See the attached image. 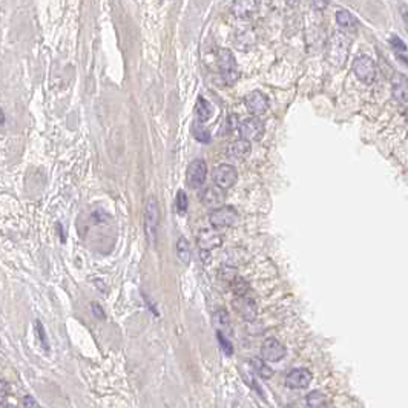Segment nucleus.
<instances>
[{
  "label": "nucleus",
  "instance_id": "obj_9",
  "mask_svg": "<svg viewBox=\"0 0 408 408\" xmlns=\"http://www.w3.org/2000/svg\"><path fill=\"white\" fill-rule=\"evenodd\" d=\"M286 355V349L278 339L275 338H269L262 342L261 347V356L262 360H269V362H278Z\"/></svg>",
  "mask_w": 408,
  "mask_h": 408
},
{
  "label": "nucleus",
  "instance_id": "obj_17",
  "mask_svg": "<svg viewBox=\"0 0 408 408\" xmlns=\"http://www.w3.org/2000/svg\"><path fill=\"white\" fill-rule=\"evenodd\" d=\"M393 99L401 104L408 103V82L401 75L393 82Z\"/></svg>",
  "mask_w": 408,
  "mask_h": 408
},
{
  "label": "nucleus",
  "instance_id": "obj_12",
  "mask_svg": "<svg viewBox=\"0 0 408 408\" xmlns=\"http://www.w3.org/2000/svg\"><path fill=\"white\" fill-rule=\"evenodd\" d=\"M311 382V373L306 368H295L286 376V385L293 390L307 388Z\"/></svg>",
  "mask_w": 408,
  "mask_h": 408
},
{
  "label": "nucleus",
  "instance_id": "obj_25",
  "mask_svg": "<svg viewBox=\"0 0 408 408\" xmlns=\"http://www.w3.org/2000/svg\"><path fill=\"white\" fill-rule=\"evenodd\" d=\"M390 45L393 46V50L396 51L398 55H404V52H407V45L398 36H391L390 37Z\"/></svg>",
  "mask_w": 408,
  "mask_h": 408
},
{
  "label": "nucleus",
  "instance_id": "obj_33",
  "mask_svg": "<svg viewBox=\"0 0 408 408\" xmlns=\"http://www.w3.org/2000/svg\"><path fill=\"white\" fill-rule=\"evenodd\" d=\"M3 123H5V114L2 109H0V124H3Z\"/></svg>",
  "mask_w": 408,
  "mask_h": 408
},
{
  "label": "nucleus",
  "instance_id": "obj_7",
  "mask_svg": "<svg viewBox=\"0 0 408 408\" xmlns=\"http://www.w3.org/2000/svg\"><path fill=\"white\" fill-rule=\"evenodd\" d=\"M207 177V163L198 158L194 160L189 166H187V172H186V181L189 184V187L192 189H198L204 184Z\"/></svg>",
  "mask_w": 408,
  "mask_h": 408
},
{
  "label": "nucleus",
  "instance_id": "obj_29",
  "mask_svg": "<svg viewBox=\"0 0 408 408\" xmlns=\"http://www.w3.org/2000/svg\"><path fill=\"white\" fill-rule=\"evenodd\" d=\"M22 404H23V408H42L40 404L33 396H25Z\"/></svg>",
  "mask_w": 408,
  "mask_h": 408
},
{
  "label": "nucleus",
  "instance_id": "obj_22",
  "mask_svg": "<svg viewBox=\"0 0 408 408\" xmlns=\"http://www.w3.org/2000/svg\"><path fill=\"white\" fill-rule=\"evenodd\" d=\"M177 255L180 258L181 262L184 264H189L191 261V247H189V243H187L186 238H180L178 243H177Z\"/></svg>",
  "mask_w": 408,
  "mask_h": 408
},
{
  "label": "nucleus",
  "instance_id": "obj_19",
  "mask_svg": "<svg viewBox=\"0 0 408 408\" xmlns=\"http://www.w3.org/2000/svg\"><path fill=\"white\" fill-rule=\"evenodd\" d=\"M256 8H258V2H235L232 5L233 14L241 19L250 17V15L256 11Z\"/></svg>",
  "mask_w": 408,
  "mask_h": 408
},
{
  "label": "nucleus",
  "instance_id": "obj_23",
  "mask_svg": "<svg viewBox=\"0 0 408 408\" xmlns=\"http://www.w3.org/2000/svg\"><path fill=\"white\" fill-rule=\"evenodd\" d=\"M189 207V198H187L186 192L184 191H178L177 194V209L180 213H184Z\"/></svg>",
  "mask_w": 408,
  "mask_h": 408
},
{
  "label": "nucleus",
  "instance_id": "obj_28",
  "mask_svg": "<svg viewBox=\"0 0 408 408\" xmlns=\"http://www.w3.org/2000/svg\"><path fill=\"white\" fill-rule=\"evenodd\" d=\"M194 137H195L198 141H201V143H209V141H210L209 132H207L206 129H203V128H197V129L194 131Z\"/></svg>",
  "mask_w": 408,
  "mask_h": 408
},
{
  "label": "nucleus",
  "instance_id": "obj_24",
  "mask_svg": "<svg viewBox=\"0 0 408 408\" xmlns=\"http://www.w3.org/2000/svg\"><path fill=\"white\" fill-rule=\"evenodd\" d=\"M36 333L40 339V344H42V347L45 350H50V344H48V338H46V332H45V328L42 325L40 321H36Z\"/></svg>",
  "mask_w": 408,
  "mask_h": 408
},
{
  "label": "nucleus",
  "instance_id": "obj_4",
  "mask_svg": "<svg viewBox=\"0 0 408 408\" xmlns=\"http://www.w3.org/2000/svg\"><path fill=\"white\" fill-rule=\"evenodd\" d=\"M209 221L215 229H224L232 227L238 223V212L232 206H223L210 212Z\"/></svg>",
  "mask_w": 408,
  "mask_h": 408
},
{
  "label": "nucleus",
  "instance_id": "obj_8",
  "mask_svg": "<svg viewBox=\"0 0 408 408\" xmlns=\"http://www.w3.org/2000/svg\"><path fill=\"white\" fill-rule=\"evenodd\" d=\"M262 134H264V123L256 117L247 118L240 124L241 140L247 141V143H250V141H258L262 137Z\"/></svg>",
  "mask_w": 408,
  "mask_h": 408
},
{
  "label": "nucleus",
  "instance_id": "obj_11",
  "mask_svg": "<svg viewBox=\"0 0 408 408\" xmlns=\"http://www.w3.org/2000/svg\"><path fill=\"white\" fill-rule=\"evenodd\" d=\"M197 243H198V247L203 250V252H210V250L216 249L221 246L223 243V237L219 235L216 230H212V229H203L198 237H197Z\"/></svg>",
  "mask_w": 408,
  "mask_h": 408
},
{
  "label": "nucleus",
  "instance_id": "obj_1",
  "mask_svg": "<svg viewBox=\"0 0 408 408\" xmlns=\"http://www.w3.org/2000/svg\"><path fill=\"white\" fill-rule=\"evenodd\" d=\"M350 39L342 33H333L327 45V61L335 68H342L349 57Z\"/></svg>",
  "mask_w": 408,
  "mask_h": 408
},
{
  "label": "nucleus",
  "instance_id": "obj_15",
  "mask_svg": "<svg viewBox=\"0 0 408 408\" xmlns=\"http://www.w3.org/2000/svg\"><path fill=\"white\" fill-rule=\"evenodd\" d=\"M227 155L230 158H235V160H244L250 155V143L244 140H238V141H233L232 145H229L227 148Z\"/></svg>",
  "mask_w": 408,
  "mask_h": 408
},
{
  "label": "nucleus",
  "instance_id": "obj_2",
  "mask_svg": "<svg viewBox=\"0 0 408 408\" xmlns=\"http://www.w3.org/2000/svg\"><path fill=\"white\" fill-rule=\"evenodd\" d=\"M218 66L221 69L223 82L227 86H232L235 82L238 80L240 72L237 68V61H235L233 54L229 50H219L218 51Z\"/></svg>",
  "mask_w": 408,
  "mask_h": 408
},
{
  "label": "nucleus",
  "instance_id": "obj_26",
  "mask_svg": "<svg viewBox=\"0 0 408 408\" xmlns=\"http://www.w3.org/2000/svg\"><path fill=\"white\" fill-rule=\"evenodd\" d=\"M216 338H218L219 345H221L223 352H224L227 356H232V355H233V345H232L230 341L226 338V335H223V333H216Z\"/></svg>",
  "mask_w": 408,
  "mask_h": 408
},
{
  "label": "nucleus",
  "instance_id": "obj_5",
  "mask_svg": "<svg viewBox=\"0 0 408 408\" xmlns=\"http://www.w3.org/2000/svg\"><path fill=\"white\" fill-rule=\"evenodd\" d=\"M145 226H146V237L151 244L155 243V235L156 229H158V219H160V212H158V203L155 198H149L146 201L145 206Z\"/></svg>",
  "mask_w": 408,
  "mask_h": 408
},
{
  "label": "nucleus",
  "instance_id": "obj_20",
  "mask_svg": "<svg viewBox=\"0 0 408 408\" xmlns=\"http://www.w3.org/2000/svg\"><path fill=\"white\" fill-rule=\"evenodd\" d=\"M212 115V106L209 104V102H206L203 97L198 99L197 102V117L200 123L207 121Z\"/></svg>",
  "mask_w": 408,
  "mask_h": 408
},
{
  "label": "nucleus",
  "instance_id": "obj_10",
  "mask_svg": "<svg viewBox=\"0 0 408 408\" xmlns=\"http://www.w3.org/2000/svg\"><path fill=\"white\" fill-rule=\"evenodd\" d=\"M246 106L250 114H254L255 117H259L267 112L269 100L261 91H252L250 94H247V97H246Z\"/></svg>",
  "mask_w": 408,
  "mask_h": 408
},
{
  "label": "nucleus",
  "instance_id": "obj_32",
  "mask_svg": "<svg viewBox=\"0 0 408 408\" xmlns=\"http://www.w3.org/2000/svg\"><path fill=\"white\" fill-rule=\"evenodd\" d=\"M402 17H404V20H405V23H407V26H408V6H405V5H402Z\"/></svg>",
  "mask_w": 408,
  "mask_h": 408
},
{
  "label": "nucleus",
  "instance_id": "obj_34",
  "mask_svg": "<svg viewBox=\"0 0 408 408\" xmlns=\"http://www.w3.org/2000/svg\"><path fill=\"white\" fill-rule=\"evenodd\" d=\"M399 58H401V60L404 61L405 65H408V57H407V55H399Z\"/></svg>",
  "mask_w": 408,
  "mask_h": 408
},
{
  "label": "nucleus",
  "instance_id": "obj_14",
  "mask_svg": "<svg viewBox=\"0 0 408 408\" xmlns=\"http://www.w3.org/2000/svg\"><path fill=\"white\" fill-rule=\"evenodd\" d=\"M201 201L209 207H218L219 204L224 201V191L219 187H207L206 191L201 194Z\"/></svg>",
  "mask_w": 408,
  "mask_h": 408
},
{
  "label": "nucleus",
  "instance_id": "obj_31",
  "mask_svg": "<svg viewBox=\"0 0 408 408\" xmlns=\"http://www.w3.org/2000/svg\"><path fill=\"white\" fill-rule=\"evenodd\" d=\"M6 396H8V385H6V382L0 381V401L5 399Z\"/></svg>",
  "mask_w": 408,
  "mask_h": 408
},
{
  "label": "nucleus",
  "instance_id": "obj_6",
  "mask_svg": "<svg viewBox=\"0 0 408 408\" xmlns=\"http://www.w3.org/2000/svg\"><path fill=\"white\" fill-rule=\"evenodd\" d=\"M212 178H213V183L216 187L223 191H227L230 187L235 186L238 180V174H237V169L230 164H219L215 167L213 174H212Z\"/></svg>",
  "mask_w": 408,
  "mask_h": 408
},
{
  "label": "nucleus",
  "instance_id": "obj_3",
  "mask_svg": "<svg viewBox=\"0 0 408 408\" xmlns=\"http://www.w3.org/2000/svg\"><path fill=\"white\" fill-rule=\"evenodd\" d=\"M353 72L357 80L370 85L374 82L378 69H376V63L373 58H370L367 55H360L353 61Z\"/></svg>",
  "mask_w": 408,
  "mask_h": 408
},
{
  "label": "nucleus",
  "instance_id": "obj_16",
  "mask_svg": "<svg viewBox=\"0 0 408 408\" xmlns=\"http://www.w3.org/2000/svg\"><path fill=\"white\" fill-rule=\"evenodd\" d=\"M213 325L218 330V333H230L232 332V322H230V316L226 310H218L213 313Z\"/></svg>",
  "mask_w": 408,
  "mask_h": 408
},
{
  "label": "nucleus",
  "instance_id": "obj_27",
  "mask_svg": "<svg viewBox=\"0 0 408 408\" xmlns=\"http://www.w3.org/2000/svg\"><path fill=\"white\" fill-rule=\"evenodd\" d=\"M307 404L310 408H319L324 404V396L321 393H311L307 398Z\"/></svg>",
  "mask_w": 408,
  "mask_h": 408
},
{
  "label": "nucleus",
  "instance_id": "obj_35",
  "mask_svg": "<svg viewBox=\"0 0 408 408\" xmlns=\"http://www.w3.org/2000/svg\"><path fill=\"white\" fill-rule=\"evenodd\" d=\"M5 408H17V407H14V405H8V407H5Z\"/></svg>",
  "mask_w": 408,
  "mask_h": 408
},
{
  "label": "nucleus",
  "instance_id": "obj_36",
  "mask_svg": "<svg viewBox=\"0 0 408 408\" xmlns=\"http://www.w3.org/2000/svg\"><path fill=\"white\" fill-rule=\"evenodd\" d=\"M289 408H293V407H289Z\"/></svg>",
  "mask_w": 408,
  "mask_h": 408
},
{
  "label": "nucleus",
  "instance_id": "obj_30",
  "mask_svg": "<svg viewBox=\"0 0 408 408\" xmlns=\"http://www.w3.org/2000/svg\"><path fill=\"white\" fill-rule=\"evenodd\" d=\"M91 308H92V315H94V316L99 318V319H104V311H103V308L100 307V304L92 303V304H91Z\"/></svg>",
  "mask_w": 408,
  "mask_h": 408
},
{
  "label": "nucleus",
  "instance_id": "obj_21",
  "mask_svg": "<svg viewBox=\"0 0 408 408\" xmlns=\"http://www.w3.org/2000/svg\"><path fill=\"white\" fill-rule=\"evenodd\" d=\"M250 367H252V370L258 376H261V378H264V379H269L270 376H272V370L267 365H265V362H264L262 359H258V357L252 359V360H250Z\"/></svg>",
  "mask_w": 408,
  "mask_h": 408
},
{
  "label": "nucleus",
  "instance_id": "obj_18",
  "mask_svg": "<svg viewBox=\"0 0 408 408\" xmlns=\"http://www.w3.org/2000/svg\"><path fill=\"white\" fill-rule=\"evenodd\" d=\"M336 22L342 29H347V31H356V28H357L356 17L352 12L345 11V9H339L336 12Z\"/></svg>",
  "mask_w": 408,
  "mask_h": 408
},
{
  "label": "nucleus",
  "instance_id": "obj_13",
  "mask_svg": "<svg viewBox=\"0 0 408 408\" xmlns=\"http://www.w3.org/2000/svg\"><path fill=\"white\" fill-rule=\"evenodd\" d=\"M233 307L240 313V316L246 321H254L256 318V304L249 296H237L233 301Z\"/></svg>",
  "mask_w": 408,
  "mask_h": 408
}]
</instances>
